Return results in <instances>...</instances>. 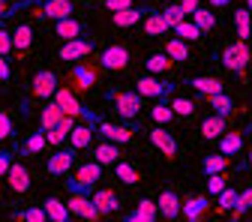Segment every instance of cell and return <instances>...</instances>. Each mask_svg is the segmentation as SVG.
Instances as JSON below:
<instances>
[{
	"mask_svg": "<svg viewBox=\"0 0 252 222\" xmlns=\"http://www.w3.org/2000/svg\"><path fill=\"white\" fill-rule=\"evenodd\" d=\"M102 168H105V165H99L96 159L78 165V171H75L72 177L66 174V189H69V192H87V195H90L93 186L102 180Z\"/></svg>",
	"mask_w": 252,
	"mask_h": 222,
	"instance_id": "obj_1",
	"label": "cell"
},
{
	"mask_svg": "<svg viewBox=\"0 0 252 222\" xmlns=\"http://www.w3.org/2000/svg\"><path fill=\"white\" fill-rule=\"evenodd\" d=\"M111 105L117 117L123 120H135L141 114V93L138 90H126V93H111Z\"/></svg>",
	"mask_w": 252,
	"mask_h": 222,
	"instance_id": "obj_2",
	"label": "cell"
},
{
	"mask_svg": "<svg viewBox=\"0 0 252 222\" xmlns=\"http://www.w3.org/2000/svg\"><path fill=\"white\" fill-rule=\"evenodd\" d=\"M249 45H246V39H237V42H231V45H225L222 48V66L225 69H231V72H243L246 66H249Z\"/></svg>",
	"mask_w": 252,
	"mask_h": 222,
	"instance_id": "obj_3",
	"label": "cell"
},
{
	"mask_svg": "<svg viewBox=\"0 0 252 222\" xmlns=\"http://www.w3.org/2000/svg\"><path fill=\"white\" fill-rule=\"evenodd\" d=\"M69 210H72V216H81L84 222H96L99 216H105L96 204H93V198L87 195V192H69Z\"/></svg>",
	"mask_w": 252,
	"mask_h": 222,
	"instance_id": "obj_4",
	"label": "cell"
},
{
	"mask_svg": "<svg viewBox=\"0 0 252 222\" xmlns=\"http://www.w3.org/2000/svg\"><path fill=\"white\" fill-rule=\"evenodd\" d=\"M174 87H177V84L162 81V78H153V75H141V78L135 81V90L141 93V96H150V99H165V96H171Z\"/></svg>",
	"mask_w": 252,
	"mask_h": 222,
	"instance_id": "obj_5",
	"label": "cell"
},
{
	"mask_svg": "<svg viewBox=\"0 0 252 222\" xmlns=\"http://www.w3.org/2000/svg\"><path fill=\"white\" fill-rule=\"evenodd\" d=\"M93 129H96V135H102L105 141H114V144H129L132 141V126H117V123H108L96 114V120H93Z\"/></svg>",
	"mask_w": 252,
	"mask_h": 222,
	"instance_id": "obj_6",
	"label": "cell"
},
{
	"mask_svg": "<svg viewBox=\"0 0 252 222\" xmlns=\"http://www.w3.org/2000/svg\"><path fill=\"white\" fill-rule=\"evenodd\" d=\"M75 156H78V150L75 147H60V150H54L51 156H48V162H45V171L48 174H69L72 171V165H75Z\"/></svg>",
	"mask_w": 252,
	"mask_h": 222,
	"instance_id": "obj_7",
	"label": "cell"
},
{
	"mask_svg": "<svg viewBox=\"0 0 252 222\" xmlns=\"http://www.w3.org/2000/svg\"><path fill=\"white\" fill-rule=\"evenodd\" d=\"M87 54H93V42L90 39H84V36H78V39H69V42H63L60 48H57V57L63 60V63H78L81 57H87Z\"/></svg>",
	"mask_w": 252,
	"mask_h": 222,
	"instance_id": "obj_8",
	"label": "cell"
},
{
	"mask_svg": "<svg viewBox=\"0 0 252 222\" xmlns=\"http://www.w3.org/2000/svg\"><path fill=\"white\" fill-rule=\"evenodd\" d=\"M99 63H102V69H126L129 66V48L126 45H105L102 54H99Z\"/></svg>",
	"mask_w": 252,
	"mask_h": 222,
	"instance_id": "obj_9",
	"label": "cell"
},
{
	"mask_svg": "<svg viewBox=\"0 0 252 222\" xmlns=\"http://www.w3.org/2000/svg\"><path fill=\"white\" fill-rule=\"evenodd\" d=\"M30 93H33L36 99H51L57 93V75L51 69H42L33 75V84H30Z\"/></svg>",
	"mask_w": 252,
	"mask_h": 222,
	"instance_id": "obj_10",
	"label": "cell"
},
{
	"mask_svg": "<svg viewBox=\"0 0 252 222\" xmlns=\"http://www.w3.org/2000/svg\"><path fill=\"white\" fill-rule=\"evenodd\" d=\"M150 144L159 150L162 156H168V159H174V156H177V138L171 132H165V126H159V123L150 129Z\"/></svg>",
	"mask_w": 252,
	"mask_h": 222,
	"instance_id": "obj_11",
	"label": "cell"
},
{
	"mask_svg": "<svg viewBox=\"0 0 252 222\" xmlns=\"http://www.w3.org/2000/svg\"><path fill=\"white\" fill-rule=\"evenodd\" d=\"M54 102L63 108V114L66 117H84V111L87 108H81V102H78V96L69 90V87H57V93H54Z\"/></svg>",
	"mask_w": 252,
	"mask_h": 222,
	"instance_id": "obj_12",
	"label": "cell"
},
{
	"mask_svg": "<svg viewBox=\"0 0 252 222\" xmlns=\"http://www.w3.org/2000/svg\"><path fill=\"white\" fill-rule=\"evenodd\" d=\"M156 204H159V216H165L168 222L177 219V216L183 213V204H180V198H177L174 189H162L159 198H156Z\"/></svg>",
	"mask_w": 252,
	"mask_h": 222,
	"instance_id": "obj_13",
	"label": "cell"
},
{
	"mask_svg": "<svg viewBox=\"0 0 252 222\" xmlns=\"http://www.w3.org/2000/svg\"><path fill=\"white\" fill-rule=\"evenodd\" d=\"M72 0H42V18H51V21H60V18H72Z\"/></svg>",
	"mask_w": 252,
	"mask_h": 222,
	"instance_id": "obj_14",
	"label": "cell"
},
{
	"mask_svg": "<svg viewBox=\"0 0 252 222\" xmlns=\"http://www.w3.org/2000/svg\"><path fill=\"white\" fill-rule=\"evenodd\" d=\"M93 135H96V129H93V123H75L72 126V132H69V147H75V150H84V147H90L93 144Z\"/></svg>",
	"mask_w": 252,
	"mask_h": 222,
	"instance_id": "obj_15",
	"label": "cell"
},
{
	"mask_svg": "<svg viewBox=\"0 0 252 222\" xmlns=\"http://www.w3.org/2000/svg\"><path fill=\"white\" fill-rule=\"evenodd\" d=\"M207 210H210V198H207V195H192V198L183 201V216H186V222H198Z\"/></svg>",
	"mask_w": 252,
	"mask_h": 222,
	"instance_id": "obj_16",
	"label": "cell"
},
{
	"mask_svg": "<svg viewBox=\"0 0 252 222\" xmlns=\"http://www.w3.org/2000/svg\"><path fill=\"white\" fill-rule=\"evenodd\" d=\"M81 33H84V24L78 18H60V21H54V36H60L63 42L78 39Z\"/></svg>",
	"mask_w": 252,
	"mask_h": 222,
	"instance_id": "obj_17",
	"label": "cell"
},
{
	"mask_svg": "<svg viewBox=\"0 0 252 222\" xmlns=\"http://www.w3.org/2000/svg\"><path fill=\"white\" fill-rule=\"evenodd\" d=\"M189 87H192L195 93H201V96H216V93H222V81L213 78V75H195V78H189Z\"/></svg>",
	"mask_w": 252,
	"mask_h": 222,
	"instance_id": "obj_18",
	"label": "cell"
},
{
	"mask_svg": "<svg viewBox=\"0 0 252 222\" xmlns=\"http://www.w3.org/2000/svg\"><path fill=\"white\" fill-rule=\"evenodd\" d=\"M147 6H129V9H123V12H111V21H114V27H132V24H138L141 18H147Z\"/></svg>",
	"mask_w": 252,
	"mask_h": 222,
	"instance_id": "obj_19",
	"label": "cell"
},
{
	"mask_svg": "<svg viewBox=\"0 0 252 222\" xmlns=\"http://www.w3.org/2000/svg\"><path fill=\"white\" fill-rule=\"evenodd\" d=\"M6 180H9V189H12V192H27V189H30V171H27L21 162H12Z\"/></svg>",
	"mask_w": 252,
	"mask_h": 222,
	"instance_id": "obj_20",
	"label": "cell"
},
{
	"mask_svg": "<svg viewBox=\"0 0 252 222\" xmlns=\"http://www.w3.org/2000/svg\"><path fill=\"white\" fill-rule=\"evenodd\" d=\"M117 147H120V144H114V141L96 144V147H93V159H96L99 165H117V162H120V159H117V156H120Z\"/></svg>",
	"mask_w": 252,
	"mask_h": 222,
	"instance_id": "obj_21",
	"label": "cell"
},
{
	"mask_svg": "<svg viewBox=\"0 0 252 222\" xmlns=\"http://www.w3.org/2000/svg\"><path fill=\"white\" fill-rule=\"evenodd\" d=\"M42 207H45V213H48V219H51V222H69V219H72L69 204H63L60 198H45V201H42Z\"/></svg>",
	"mask_w": 252,
	"mask_h": 222,
	"instance_id": "obj_22",
	"label": "cell"
},
{
	"mask_svg": "<svg viewBox=\"0 0 252 222\" xmlns=\"http://www.w3.org/2000/svg\"><path fill=\"white\" fill-rule=\"evenodd\" d=\"M168 30H171V27H168V21H165L162 12H153V9L147 12V18H144V33H147V36H165Z\"/></svg>",
	"mask_w": 252,
	"mask_h": 222,
	"instance_id": "obj_23",
	"label": "cell"
},
{
	"mask_svg": "<svg viewBox=\"0 0 252 222\" xmlns=\"http://www.w3.org/2000/svg\"><path fill=\"white\" fill-rule=\"evenodd\" d=\"M90 198L102 213H117L120 210V201H117V195L111 192V189H96V192H90Z\"/></svg>",
	"mask_w": 252,
	"mask_h": 222,
	"instance_id": "obj_24",
	"label": "cell"
},
{
	"mask_svg": "<svg viewBox=\"0 0 252 222\" xmlns=\"http://www.w3.org/2000/svg\"><path fill=\"white\" fill-rule=\"evenodd\" d=\"M63 117H66V114H63V108H60L57 102H45V108L39 111V126L48 132V129H54V126H57Z\"/></svg>",
	"mask_w": 252,
	"mask_h": 222,
	"instance_id": "obj_25",
	"label": "cell"
},
{
	"mask_svg": "<svg viewBox=\"0 0 252 222\" xmlns=\"http://www.w3.org/2000/svg\"><path fill=\"white\" fill-rule=\"evenodd\" d=\"M201 135L204 138H222L225 135V117L222 114H210L201 120Z\"/></svg>",
	"mask_w": 252,
	"mask_h": 222,
	"instance_id": "obj_26",
	"label": "cell"
},
{
	"mask_svg": "<svg viewBox=\"0 0 252 222\" xmlns=\"http://www.w3.org/2000/svg\"><path fill=\"white\" fill-rule=\"evenodd\" d=\"M72 126H75V117H63V120L54 126V129H48V144H51V147H60L63 141L69 138Z\"/></svg>",
	"mask_w": 252,
	"mask_h": 222,
	"instance_id": "obj_27",
	"label": "cell"
},
{
	"mask_svg": "<svg viewBox=\"0 0 252 222\" xmlns=\"http://www.w3.org/2000/svg\"><path fill=\"white\" fill-rule=\"evenodd\" d=\"M45 144H48V132L39 126V132H30L27 135V141L18 147V153L21 156H30V153H39V150H45Z\"/></svg>",
	"mask_w": 252,
	"mask_h": 222,
	"instance_id": "obj_28",
	"label": "cell"
},
{
	"mask_svg": "<svg viewBox=\"0 0 252 222\" xmlns=\"http://www.w3.org/2000/svg\"><path fill=\"white\" fill-rule=\"evenodd\" d=\"M228 168V156L225 153H210V156H204L201 159V171H204V177H210V174H222Z\"/></svg>",
	"mask_w": 252,
	"mask_h": 222,
	"instance_id": "obj_29",
	"label": "cell"
},
{
	"mask_svg": "<svg viewBox=\"0 0 252 222\" xmlns=\"http://www.w3.org/2000/svg\"><path fill=\"white\" fill-rule=\"evenodd\" d=\"M72 81H75L78 90H90L93 84H96V72L87 69L84 63H75V66H72Z\"/></svg>",
	"mask_w": 252,
	"mask_h": 222,
	"instance_id": "obj_30",
	"label": "cell"
},
{
	"mask_svg": "<svg viewBox=\"0 0 252 222\" xmlns=\"http://www.w3.org/2000/svg\"><path fill=\"white\" fill-rule=\"evenodd\" d=\"M240 150H243V135H240V132H225L222 138H219V153L237 156Z\"/></svg>",
	"mask_w": 252,
	"mask_h": 222,
	"instance_id": "obj_31",
	"label": "cell"
},
{
	"mask_svg": "<svg viewBox=\"0 0 252 222\" xmlns=\"http://www.w3.org/2000/svg\"><path fill=\"white\" fill-rule=\"evenodd\" d=\"M171 63H174V60H171L165 51H159V54H150V57L144 60V66H147L150 75H159V72H168V69H171Z\"/></svg>",
	"mask_w": 252,
	"mask_h": 222,
	"instance_id": "obj_32",
	"label": "cell"
},
{
	"mask_svg": "<svg viewBox=\"0 0 252 222\" xmlns=\"http://www.w3.org/2000/svg\"><path fill=\"white\" fill-rule=\"evenodd\" d=\"M165 54H168L174 63H180V60H189V45H186V39H180V36H171V39L165 42Z\"/></svg>",
	"mask_w": 252,
	"mask_h": 222,
	"instance_id": "obj_33",
	"label": "cell"
},
{
	"mask_svg": "<svg viewBox=\"0 0 252 222\" xmlns=\"http://www.w3.org/2000/svg\"><path fill=\"white\" fill-rule=\"evenodd\" d=\"M234 30H237V39H249V33H252V12L246 6L234 12Z\"/></svg>",
	"mask_w": 252,
	"mask_h": 222,
	"instance_id": "obj_34",
	"label": "cell"
},
{
	"mask_svg": "<svg viewBox=\"0 0 252 222\" xmlns=\"http://www.w3.org/2000/svg\"><path fill=\"white\" fill-rule=\"evenodd\" d=\"M12 45H15V51H27L30 45H33V30H30L27 24H18L12 30Z\"/></svg>",
	"mask_w": 252,
	"mask_h": 222,
	"instance_id": "obj_35",
	"label": "cell"
},
{
	"mask_svg": "<svg viewBox=\"0 0 252 222\" xmlns=\"http://www.w3.org/2000/svg\"><path fill=\"white\" fill-rule=\"evenodd\" d=\"M207 102H210L213 114H222V117H228V114L234 111V99L228 96V93H216V96H207Z\"/></svg>",
	"mask_w": 252,
	"mask_h": 222,
	"instance_id": "obj_36",
	"label": "cell"
},
{
	"mask_svg": "<svg viewBox=\"0 0 252 222\" xmlns=\"http://www.w3.org/2000/svg\"><path fill=\"white\" fill-rule=\"evenodd\" d=\"M192 21L198 24L201 33H213V27H216V15H213V9H204V6H198V9L192 12Z\"/></svg>",
	"mask_w": 252,
	"mask_h": 222,
	"instance_id": "obj_37",
	"label": "cell"
},
{
	"mask_svg": "<svg viewBox=\"0 0 252 222\" xmlns=\"http://www.w3.org/2000/svg\"><path fill=\"white\" fill-rule=\"evenodd\" d=\"M174 33H177L180 39H186V42H198V39L204 36L201 30H198V24H195V21H189V18H186V21H180V24L174 27Z\"/></svg>",
	"mask_w": 252,
	"mask_h": 222,
	"instance_id": "obj_38",
	"label": "cell"
},
{
	"mask_svg": "<svg viewBox=\"0 0 252 222\" xmlns=\"http://www.w3.org/2000/svg\"><path fill=\"white\" fill-rule=\"evenodd\" d=\"M114 174H117V180H120V183H126V186H132V183H138V180H141L138 168H135V165H129V162H117V165H114Z\"/></svg>",
	"mask_w": 252,
	"mask_h": 222,
	"instance_id": "obj_39",
	"label": "cell"
},
{
	"mask_svg": "<svg viewBox=\"0 0 252 222\" xmlns=\"http://www.w3.org/2000/svg\"><path fill=\"white\" fill-rule=\"evenodd\" d=\"M150 117L159 123V126H168V123L174 120V111H171V105H168V102H156V105L150 108Z\"/></svg>",
	"mask_w": 252,
	"mask_h": 222,
	"instance_id": "obj_40",
	"label": "cell"
},
{
	"mask_svg": "<svg viewBox=\"0 0 252 222\" xmlns=\"http://www.w3.org/2000/svg\"><path fill=\"white\" fill-rule=\"evenodd\" d=\"M162 15H165V21H168V27L174 30V27H177L180 21H186V15H189V12H186V9H183L180 3H168V6L162 9Z\"/></svg>",
	"mask_w": 252,
	"mask_h": 222,
	"instance_id": "obj_41",
	"label": "cell"
},
{
	"mask_svg": "<svg viewBox=\"0 0 252 222\" xmlns=\"http://www.w3.org/2000/svg\"><path fill=\"white\" fill-rule=\"evenodd\" d=\"M168 105H171V111L180 114V117H192V114H195V102H192V99H186V96H174Z\"/></svg>",
	"mask_w": 252,
	"mask_h": 222,
	"instance_id": "obj_42",
	"label": "cell"
},
{
	"mask_svg": "<svg viewBox=\"0 0 252 222\" xmlns=\"http://www.w3.org/2000/svg\"><path fill=\"white\" fill-rule=\"evenodd\" d=\"M216 198H219V210H234V204H237L240 192H237V189H231V186H225Z\"/></svg>",
	"mask_w": 252,
	"mask_h": 222,
	"instance_id": "obj_43",
	"label": "cell"
},
{
	"mask_svg": "<svg viewBox=\"0 0 252 222\" xmlns=\"http://www.w3.org/2000/svg\"><path fill=\"white\" fill-rule=\"evenodd\" d=\"M246 210H252V186H246V189H240V198H237V204H234V219L237 216H243Z\"/></svg>",
	"mask_w": 252,
	"mask_h": 222,
	"instance_id": "obj_44",
	"label": "cell"
},
{
	"mask_svg": "<svg viewBox=\"0 0 252 222\" xmlns=\"http://www.w3.org/2000/svg\"><path fill=\"white\" fill-rule=\"evenodd\" d=\"M147 222H156V216H159V204H156V201H150V198H141L138 201V207H135Z\"/></svg>",
	"mask_w": 252,
	"mask_h": 222,
	"instance_id": "obj_45",
	"label": "cell"
},
{
	"mask_svg": "<svg viewBox=\"0 0 252 222\" xmlns=\"http://www.w3.org/2000/svg\"><path fill=\"white\" fill-rule=\"evenodd\" d=\"M24 222H48V213H45V207H27L24 210Z\"/></svg>",
	"mask_w": 252,
	"mask_h": 222,
	"instance_id": "obj_46",
	"label": "cell"
},
{
	"mask_svg": "<svg viewBox=\"0 0 252 222\" xmlns=\"http://www.w3.org/2000/svg\"><path fill=\"white\" fill-rule=\"evenodd\" d=\"M222 189H225V177H222V174H210V177H207V192H210V195H219Z\"/></svg>",
	"mask_w": 252,
	"mask_h": 222,
	"instance_id": "obj_47",
	"label": "cell"
},
{
	"mask_svg": "<svg viewBox=\"0 0 252 222\" xmlns=\"http://www.w3.org/2000/svg\"><path fill=\"white\" fill-rule=\"evenodd\" d=\"M12 138V117L6 111H0V141Z\"/></svg>",
	"mask_w": 252,
	"mask_h": 222,
	"instance_id": "obj_48",
	"label": "cell"
},
{
	"mask_svg": "<svg viewBox=\"0 0 252 222\" xmlns=\"http://www.w3.org/2000/svg\"><path fill=\"white\" fill-rule=\"evenodd\" d=\"M9 51H15V45H12V33L0 27V54H9Z\"/></svg>",
	"mask_w": 252,
	"mask_h": 222,
	"instance_id": "obj_49",
	"label": "cell"
},
{
	"mask_svg": "<svg viewBox=\"0 0 252 222\" xmlns=\"http://www.w3.org/2000/svg\"><path fill=\"white\" fill-rule=\"evenodd\" d=\"M132 6V0H105V9L108 12H123V9H129Z\"/></svg>",
	"mask_w": 252,
	"mask_h": 222,
	"instance_id": "obj_50",
	"label": "cell"
},
{
	"mask_svg": "<svg viewBox=\"0 0 252 222\" xmlns=\"http://www.w3.org/2000/svg\"><path fill=\"white\" fill-rule=\"evenodd\" d=\"M12 168V153H0V177H6Z\"/></svg>",
	"mask_w": 252,
	"mask_h": 222,
	"instance_id": "obj_51",
	"label": "cell"
},
{
	"mask_svg": "<svg viewBox=\"0 0 252 222\" xmlns=\"http://www.w3.org/2000/svg\"><path fill=\"white\" fill-rule=\"evenodd\" d=\"M9 78H12V69L6 63V54H0V81H9Z\"/></svg>",
	"mask_w": 252,
	"mask_h": 222,
	"instance_id": "obj_52",
	"label": "cell"
},
{
	"mask_svg": "<svg viewBox=\"0 0 252 222\" xmlns=\"http://www.w3.org/2000/svg\"><path fill=\"white\" fill-rule=\"evenodd\" d=\"M177 3H180V6H183V9H186L189 15H192V12H195V9L201 6V0H177Z\"/></svg>",
	"mask_w": 252,
	"mask_h": 222,
	"instance_id": "obj_53",
	"label": "cell"
},
{
	"mask_svg": "<svg viewBox=\"0 0 252 222\" xmlns=\"http://www.w3.org/2000/svg\"><path fill=\"white\" fill-rule=\"evenodd\" d=\"M123 222H147V219H144V216H141L138 210H132V213H129V216H126Z\"/></svg>",
	"mask_w": 252,
	"mask_h": 222,
	"instance_id": "obj_54",
	"label": "cell"
},
{
	"mask_svg": "<svg viewBox=\"0 0 252 222\" xmlns=\"http://www.w3.org/2000/svg\"><path fill=\"white\" fill-rule=\"evenodd\" d=\"M231 0H210V9H219V6H228Z\"/></svg>",
	"mask_w": 252,
	"mask_h": 222,
	"instance_id": "obj_55",
	"label": "cell"
},
{
	"mask_svg": "<svg viewBox=\"0 0 252 222\" xmlns=\"http://www.w3.org/2000/svg\"><path fill=\"white\" fill-rule=\"evenodd\" d=\"M9 12H6V0H0V18H6Z\"/></svg>",
	"mask_w": 252,
	"mask_h": 222,
	"instance_id": "obj_56",
	"label": "cell"
},
{
	"mask_svg": "<svg viewBox=\"0 0 252 222\" xmlns=\"http://www.w3.org/2000/svg\"><path fill=\"white\" fill-rule=\"evenodd\" d=\"M246 9H249V12H252V0H246Z\"/></svg>",
	"mask_w": 252,
	"mask_h": 222,
	"instance_id": "obj_57",
	"label": "cell"
},
{
	"mask_svg": "<svg viewBox=\"0 0 252 222\" xmlns=\"http://www.w3.org/2000/svg\"><path fill=\"white\" fill-rule=\"evenodd\" d=\"M249 171H252V150H249Z\"/></svg>",
	"mask_w": 252,
	"mask_h": 222,
	"instance_id": "obj_58",
	"label": "cell"
},
{
	"mask_svg": "<svg viewBox=\"0 0 252 222\" xmlns=\"http://www.w3.org/2000/svg\"><path fill=\"white\" fill-rule=\"evenodd\" d=\"M27 3H30V0H24V6H27Z\"/></svg>",
	"mask_w": 252,
	"mask_h": 222,
	"instance_id": "obj_59",
	"label": "cell"
},
{
	"mask_svg": "<svg viewBox=\"0 0 252 222\" xmlns=\"http://www.w3.org/2000/svg\"><path fill=\"white\" fill-rule=\"evenodd\" d=\"M246 222H252V219H246Z\"/></svg>",
	"mask_w": 252,
	"mask_h": 222,
	"instance_id": "obj_60",
	"label": "cell"
}]
</instances>
